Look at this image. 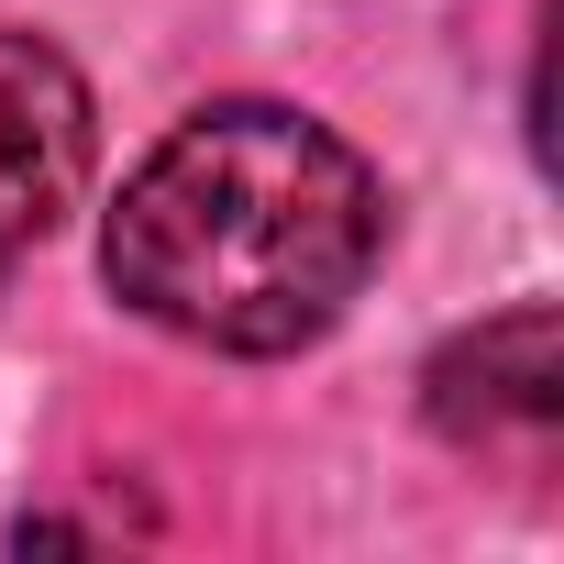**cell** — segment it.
I'll return each instance as SVG.
<instances>
[{
    "mask_svg": "<svg viewBox=\"0 0 564 564\" xmlns=\"http://www.w3.org/2000/svg\"><path fill=\"white\" fill-rule=\"evenodd\" d=\"M377 243V166L333 122L289 100H210L122 177L100 221V276L177 344L300 355L355 311Z\"/></svg>",
    "mask_w": 564,
    "mask_h": 564,
    "instance_id": "cell-1",
    "label": "cell"
},
{
    "mask_svg": "<svg viewBox=\"0 0 564 564\" xmlns=\"http://www.w3.org/2000/svg\"><path fill=\"white\" fill-rule=\"evenodd\" d=\"M89 188V89L45 34H0V243L34 254Z\"/></svg>",
    "mask_w": 564,
    "mask_h": 564,
    "instance_id": "cell-2",
    "label": "cell"
},
{
    "mask_svg": "<svg viewBox=\"0 0 564 564\" xmlns=\"http://www.w3.org/2000/svg\"><path fill=\"white\" fill-rule=\"evenodd\" d=\"M564 410V322L531 300V311H498L487 333L443 344L432 355V421L454 443H498V432H553Z\"/></svg>",
    "mask_w": 564,
    "mask_h": 564,
    "instance_id": "cell-3",
    "label": "cell"
},
{
    "mask_svg": "<svg viewBox=\"0 0 564 564\" xmlns=\"http://www.w3.org/2000/svg\"><path fill=\"white\" fill-rule=\"evenodd\" d=\"M12 265H23V254H12V243H0V276H12Z\"/></svg>",
    "mask_w": 564,
    "mask_h": 564,
    "instance_id": "cell-4",
    "label": "cell"
}]
</instances>
